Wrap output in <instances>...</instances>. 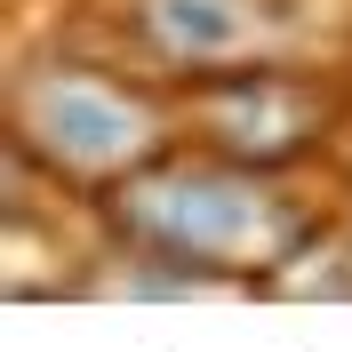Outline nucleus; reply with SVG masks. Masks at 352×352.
Returning a JSON list of instances; mask_svg holds the SVG:
<instances>
[{
    "label": "nucleus",
    "mask_w": 352,
    "mask_h": 352,
    "mask_svg": "<svg viewBox=\"0 0 352 352\" xmlns=\"http://www.w3.org/2000/svg\"><path fill=\"white\" fill-rule=\"evenodd\" d=\"M120 224L168 264H200V272H264L296 241L288 200L264 176L232 168V160H168V168H136L120 184Z\"/></svg>",
    "instance_id": "obj_1"
},
{
    "label": "nucleus",
    "mask_w": 352,
    "mask_h": 352,
    "mask_svg": "<svg viewBox=\"0 0 352 352\" xmlns=\"http://www.w3.org/2000/svg\"><path fill=\"white\" fill-rule=\"evenodd\" d=\"M136 24L168 65H200V72H241L264 48L256 0H136Z\"/></svg>",
    "instance_id": "obj_3"
},
{
    "label": "nucleus",
    "mask_w": 352,
    "mask_h": 352,
    "mask_svg": "<svg viewBox=\"0 0 352 352\" xmlns=\"http://www.w3.org/2000/svg\"><path fill=\"white\" fill-rule=\"evenodd\" d=\"M16 136L48 168L65 176H88V184H104V176H136L153 168L160 153V129L153 112L136 104L120 80H96V72H32L16 88Z\"/></svg>",
    "instance_id": "obj_2"
},
{
    "label": "nucleus",
    "mask_w": 352,
    "mask_h": 352,
    "mask_svg": "<svg viewBox=\"0 0 352 352\" xmlns=\"http://www.w3.org/2000/svg\"><path fill=\"white\" fill-rule=\"evenodd\" d=\"M208 129H217V153H224V160H280V153L305 144L312 104H305L288 80H272V72H241V80L217 96Z\"/></svg>",
    "instance_id": "obj_4"
}]
</instances>
